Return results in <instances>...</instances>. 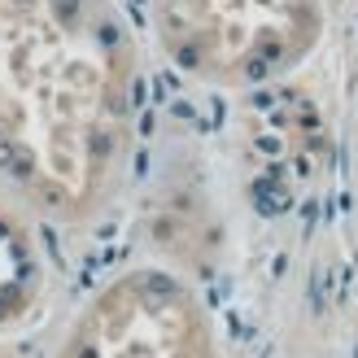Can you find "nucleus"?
I'll list each match as a JSON object with an SVG mask.
<instances>
[{
    "label": "nucleus",
    "mask_w": 358,
    "mask_h": 358,
    "mask_svg": "<svg viewBox=\"0 0 358 358\" xmlns=\"http://www.w3.org/2000/svg\"><path fill=\"white\" fill-rule=\"evenodd\" d=\"M136 44L110 0H0V179L27 210L79 223L122 179Z\"/></svg>",
    "instance_id": "f257e3e1"
},
{
    "label": "nucleus",
    "mask_w": 358,
    "mask_h": 358,
    "mask_svg": "<svg viewBox=\"0 0 358 358\" xmlns=\"http://www.w3.org/2000/svg\"><path fill=\"white\" fill-rule=\"evenodd\" d=\"M166 52L196 79L262 83L319 40V0H153Z\"/></svg>",
    "instance_id": "f03ea898"
},
{
    "label": "nucleus",
    "mask_w": 358,
    "mask_h": 358,
    "mask_svg": "<svg viewBox=\"0 0 358 358\" xmlns=\"http://www.w3.org/2000/svg\"><path fill=\"white\" fill-rule=\"evenodd\" d=\"M52 358H214L210 319L166 271H127L87 301Z\"/></svg>",
    "instance_id": "7ed1b4c3"
},
{
    "label": "nucleus",
    "mask_w": 358,
    "mask_h": 358,
    "mask_svg": "<svg viewBox=\"0 0 358 358\" xmlns=\"http://www.w3.org/2000/svg\"><path fill=\"white\" fill-rule=\"evenodd\" d=\"M44 293V262L27 223L9 206H0V336L13 332L40 306Z\"/></svg>",
    "instance_id": "20e7f679"
}]
</instances>
